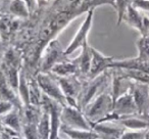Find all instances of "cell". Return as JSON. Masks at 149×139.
I'll return each mask as SVG.
<instances>
[{
  "mask_svg": "<svg viewBox=\"0 0 149 139\" xmlns=\"http://www.w3.org/2000/svg\"><path fill=\"white\" fill-rule=\"evenodd\" d=\"M50 73L53 74L57 77H72V76L80 75L79 68L74 60H63L59 64H55L50 71Z\"/></svg>",
  "mask_w": 149,
  "mask_h": 139,
  "instance_id": "9a60e30c",
  "label": "cell"
},
{
  "mask_svg": "<svg viewBox=\"0 0 149 139\" xmlns=\"http://www.w3.org/2000/svg\"><path fill=\"white\" fill-rule=\"evenodd\" d=\"M3 1H4V2H5V1H10V0H3Z\"/></svg>",
  "mask_w": 149,
  "mask_h": 139,
  "instance_id": "4dcf8cb0",
  "label": "cell"
},
{
  "mask_svg": "<svg viewBox=\"0 0 149 139\" xmlns=\"http://www.w3.org/2000/svg\"><path fill=\"white\" fill-rule=\"evenodd\" d=\"M62 92L66 98V105L78 108L77 99L82 89V82L79 80L78 76L72 77H57L55 76Z\"/></svg>",
  "mask_w": 149,
  "mask_h": 139,
  "instance_id": "8992f818",
  "label": "cell"
},
{
  "mask_svg": "<svg viewBox=\"0 0 149 139\" xmlns=\"http://www.w3.org/2000/svg\"><path fill=\"white\" fill-rule=\"evenodd\" d=\"M138 56L142 60H149V33L145 36H141L137 41Z\"/></svg>",
  "mask_w": 149,
  "mask_h": 139,
  "instance_id": "ffe728a7",
  "label": "cell"
},
{
  "mask_svg": "<svg viewBox=\"0 0 149 139\" xmlns=\"http://www.w3.org/2000/svg\"><path fill=\"white\" fill-rule=\"evenodd\" d=\"M145 139H149V129L147 130V132H146V137H145Z\"/></svg>",
  "mask_w": 149,
  "mask_h": 139,
  "instance_id": "83f0119b",
  "label": "cell"
},
{
  "mask_svg": "<svg viewBox=\"0 0 149 139\" xmlns=\"http://www.w3.org/2000/svg\"><path fill=\"white\" fill-rule=\"evenodd\" d=\"M58 139H60V138H59V137H58Z\"/></svg>",
  "mask_w": 149,
  "mask_h": 139,
  "instance_id": "d6a6232c",
  "label": "cell"
},
{
  "mask_svg": "<svg viewBox=\"0 0 149 139\" xmlns=\"http://www.w3.org/2000/svg\"><path fill=\"white\" fill-rule=\"evenodd\" d=\"M8 13L17 19H28L30 11L24 0H10L8 1Z\"/></svg>",
  "mask_w": 149,
  "mask_h": 139,
  "instance_id": "e0dca14e",
  "label": "cell"
},
{
  "mask_svg": "<svg viewBox=\"0 0 149 139\" xmlns=\"http://www.w3.org/2000/svg\"><path fill=\"white\" fill-rule=\"evenodd\" d=\"M131 91L136 103L138 115L148 119L149 116V85L131 81ZM149 121V120H148Z\"/></svg>",
  "mask_w": 149,
  "mask_h": 139,
  "instance_id": "ba28073f",
  "label": "cell"
},
{
  "mask_svg": "<svg viewBox=\"0 0 149 139\" xmlns=\"http://www.w3.org/2000/svg\"><path fill=\"white\" fill-rule=\"evenodd\" d=\"M0 41H1V36H0Z\"/></svg>",
  "mask_w": 149,
  "mask_h": 139,
  "instance_id": "1f68e13d",
  "label": "cell"
},
{
  "mask_svg": "<svg viewBox=\"0 0 149 139\" xmlns=\"http://www.w3.org/2000/svg\"><path fill=\"white\" fill-rule=\"evenodd\" d=\"M3 122H4L5 125L10 127L11 129L17 131V132H21V128H22L21 121H19V115H17L15 112H13V110H11L10 112L5 115L4 119H3Z\"/></svg>",
  "mask_w": 149,
  "mask_h": 139,
  "instance_id": "7402d4cb",
  "label": "cell"
},
{
  "mask_svg": "<svg viewBox=\"0 0 149 139\" xmlns=\"http://www.w3.org/2000/svg\"><path fill=\"white\" fill-rule=\"evenodd\" d=\"M24 136L25 139H40L38 125L26 123V125H24Z\"/></svg>",
  "mask_w": 149,
  "mask_h": 139,
  "instance_id": "603a6c76",
  "label": "cell"
},
{
  "mask_svg": "<svg viewBox=\"0 0 149 139\" xmlns=\"http://www.w3.org/2000/svg\"><path fill=\"white\" fill-rule=\"evenodd\" d=\"M113 110V100L110 92H101L83 110L84 116L90 125L98 124Z\"/></svg>",
  "mask_w": 149,
  "mask_h": 139,
  "instance_id": "6da1fadb",
  "label": "cell"
},
{
  "mask_svg": "<svg viewBox=\"0 0 149 139\" xmlns=\"http://www.w3.org/2000/svg\"><path fill=\"white\" fill-rule=\"evenodd\" d=\"M93 17H94V9H90L87 13V15H86V17L84 20L83 24L80 26L79 30L77 31L74 37L72 38V40L68 44V47L64 49L65 56H68L72 52H74L77 49H79V48H82L85 44L88 43L87 37L90 30H91L92 24H93Z\"/></svg>",
  "mask_w": 149,
  "mask_h": 139,
  "instance_id": "52a82bcc",
  "label": "cell"
},
{
  "mask_svg": "<svg viewBox=\"0 0 149 139\" xmlns=\"http://www.w3.org/2000/svg\"><path fill=\"white\" fill-rule=\"evenodd\" d=\"M108 78H109V73L107 71L105 73L101 74L98 77L94 78V79L88 80L85 84H83L82 86L81 92L79 94V97L77 99L78 103V108L81 110L83 112L87 105L92 102L99 94H97L100 91L102 87L104 85L107 84Z\"/></svg>",
  "mask_w": 149,
  "mask_h": 139,
  "instance_id": "7a4b0ae2",
  "label": "cell"
},
{
  "mask_svg": "<svg viewBox=\"0 0 149 139\" xmlns=\"http://www.w3.org/2000/svg\"><path fill=\"white\" fill-rule=\"evenodd\" d=\"M110 68H127V70H138L149 75V60H142L138 57L127 58L123 60H114Z\"/></svg>",
  "mask_w": 149,
  "mask_h": 139,
  "instance_id": "5bb4252c",
  "label": "cell"
},
{
  "mask_svg": "<svg viewBox=\"0 0 149 139\" xmlns=\"http://www.w3.org/2000/svg\"><path fill=\"white\" fill-rule=\"evenodd\" d=\"M13 103L8 100H1L0 101V116L2 115H7L13 110Z\"/></svg>",
  "mask_w": 149,
  "mask_h": 139,
  "instance_id": "d4e9b609",
  "label": "cell"
},
{
  "mask_svg": "<svg viewBox=\"0 0 149 139\" xmlns=\"http://www.w3.org/2000/svg\"><path fill=\"white\" fill-rule=\"evenodd\" d=\"M92 58H91V66L90 71L88 74V80L94 79L98 77L101 74L105 73L108 68H110L111 64L114 61V58L112 56H105L99 52L97 49L91 47Z\"/></svg>",
  "mask_w": 149,
  "mask_h": 139,
  "instance_id": "30bf717a",
  "label": "cell"
},
{
  "mask_svg": "<svg viewBox=\"0 0 149 139\" xmlns=\"http://www.w3.org/2000/svg\"><path fill=\"white\" fill-rule=\"evenodd\" d=\"M36 80L44 95L57 101L62 106L66 105V98L53 74L39 72L36 76Z\"/></svg>",
  "mask_w": 149,
  "mask_h": 139,
  "instance_id": "3957f363",
  "label": "cell"
},
{
  "mask_svg": "<svg viewBox=\"0 0 149 139\" xmlns=\"http://www.w3.org/2000/svg\"><path fill=\"white\" fill-rule=\"evenodd\" d=\"M82 52L74 60L79 68L80 75L88 77V74L90 71V66H91V58H92V52H91V46L89 44H85L81 48Z\"/></svg>",
  "mask_w": 149,
  "mask_h": 139,
  "instance_id": "2e32d148",
  "label": "cell"
},
{
  "mask_svg": "<svg viewBox=\"0 0 149 139\" xmlns=\"http://www.w3.org/2000/svg\"><path fill=\"white\" fill-rule=\"evenodd\" d=\"M112 114L120 118L127 116H133V115H138V110H137L136 103H135L134 97H133L131 88L120 95L118 99L114 101L113 104V110H112Z\"/></svg>",
  "mask_w": 149,
  "mask_h": 139,
  "instance_id": "8fae6325",
  "label": "cell"
},
{
  "mask_svg": "<svg viewBox=\"0 0 149 139\" xmlns=\"http://www.w3.org/2000/svg\"><path fill=\"white\" fill-rule=\"evenodd\" d=\"M60 122H61V126L65 128L92 131L91 125L85 118L84 112L78 108H74V106H62Z\"/></svg>",
  "mask_w": 149,
  "mask_h": 139,
  "instance_id": "5b68a950",
  "label": "cell"
},
{
  "mask_svg": "<svg viewBox=\"0 0 149 139\" xmlns=\"http://www.w3.org/2000/svg\"><path fill=\"white\" fill-rule=\"evenodd\" d=\"M116 123L124 127L125 129H128L131 131H141L149 129L148 119L139 116V115L123 117V118L118 119V121H116Z\"/></svg>",
  "mask_w": 149,
  "mask_h": 139,
  "instance_id": "4fadbf2b",
  "label": "cell"
},
{
  "mask_svg": "<svg viewBox=\"0 0 149 139\" xmlns=\"http://www.w3.org/2000/svg\"><path fill=\"white\" fill-rule=\"evenodd\" d=\"M135 0H114V8L118 13V26L120 25L124 19V15L126 13L127 9L133 5Z\"/></svg>",
  "mask_w": 149,
  "mask_h": 139,
  "instance_id": "44dd1931",
  "label": "cell"
},
{
  "mask_svg": "<svg viewBox=\"0 0 149 139\" xmlns=\"http://www.w3.org/2000/svg\"><path fill=\"white\" fill-rule=\"evenodd\" d=\"M91 128L98 136V139H120L127 131V129L122 126H107L104 123L91 125Z\"/></svg>",
  "mask_w": 149,
  "mask_h": 139,
  "instance_id": "7c38bea8",
  "label": "cell"
},
{
  "mask_svg": "<svg viewBox=\"0 0 149 139\" xmlns=\"http://www.w3.org/2000/svg\"><path fill=\"white\" fill-rule=\"evenodd\" d=\"M147 130H141V131L127 130L120 139H145Z\"/></svg>",
  "mask_w": 149,
  "mask_h": 139,
  "instance_id": "cb8c5ba5",
  "label": "cell"
},
{
  "mask_svg": "<svg viewBox=\"0 0 149 139\" xmlns=\"http://www.w3.org/2000/svg\"><path fill=\"white\" fill-rule=\"evenodd\" d=\"M60 131L65 133L70 139H98V136L93 131L77 130V129H70L65 127H60Z\"/></svg>",
  "mask_w": 149,
  "mask_h": 139,
  "instance_id": "d6986e66",
  "label": "cell"
},
{
  "mask_svg": "<svg viewBox=\"0 0 149 139\" xmlns=\"http://www.w3.org/2000/svg\"><path fill=\"white\" fill-rule=\"evenodd\" d=\"M24 1H25V3L27 4L28 9H29V11H30V15L35 13L36 8L38 7L37 0H24Z\"/></svg>",
  "mask_w": 149,
  "mask_h": 139,
  "instance_id": "484cf974",
  "label": "cell"
},
{
  "mask_svg": "<svg viewBox=\"0 0 149 139\" xmlns=\"http://www.w3.org/2000/svg\"><path fill=\"white\" fill-rule=\"evenodd\" d=\"M123 22L139 31L141 36H145L149 33V17L146 15L141 13L133 5L127 9Z\"/></svg>",
  "mask_w": 149,
  "mask_h": 139,
  "instance_id": "9c48e42d",
  "label": "cell"
},
{
  "mask_svg": "<svg viewBox=\"0 0 149 139\" xmlns=\"http://www.w3.org/2000/svg\"><path fill=\"white\" fill-rule=\"evenodd\" d=\"M41 64H40V72L50 73L55 64L65 60L64 50L57 39H53L45 46L41 53Z\"/></svg>",
  "mask_w": 149,
  "mask_h": 139,
  "instance_id": "277c9868",
  "label": "cell"
},
{
  "mask_svg": "<svg viewBox=\"0 0 149 139\" xmlns=\"http://www.w3.org/2000/svg\"><path fill=\"white\" fill-rule=\"evenodd\" d=\"M2 51H3V45H2V42L0 41V54L2 53Z\"/></svg>",
  "mask_w": 149,
  "mask_h": 139,
  "instance_id": "4316f807",
  "label": "cell"
},
{
  "mask_svg": "<svg viewBox=\"0 0 149 139\" xmlns=\"http://www.w3.org/2000/svg\"><path fill=\"white\" fill-rule=\"evenodd\" d=\"M2 15H3L2 13H0V19H1V17H2Z\"/></svg>",
  "mask_w": 149,
  "mask_h": 139,
  "instance_id": "f546056e",
  "label": "cell"
},
{
  "mask_svg": "<svg viewBox=\"0 0 149 139\" xmlns=\"http://www.w3.org/2000/svg\"><path fill=\"white\" fill-rule=\"evenodd\" d=\"M4 2V1H3V0H0V9L2 8V3Z\"/></svg>",
  "mask_w": 149,
  "mask_h": 139,
  "instance_id": "f1b7e54d",
  "label": "cell"
},
{
  "mask_svg": "<svg viewBox=\"0 0 149 139\" xmlns=\"http://www.w3.org/2000/svg\"><path fill=\"white\" fill-rule=\"evenodd\" d=\"M42 114L40 121L38 123V133H39L40 139H50V132H51V127H50V116L47 108L41 105Z\"/></svg>",
  "mask_w": 149,
  "mask_h": 139,
  "instance_id": "ac0fdd59",
  "label": "cell"
}]
</instances>
